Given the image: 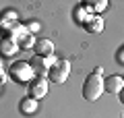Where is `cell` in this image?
Wrapping results in <instances>:
<instances>
[{"label":"cell","mask_w":124,"mask_h":118,"mask_svg":"<svg viewBox=\"0 0 124 118\" xmlns=\"http://www.w3.org/2000/svg\"><path fill=\"white\" fill-rule=\"evenodd\" d=\"M91 17H93V13H91V8L87 6V2H85V4H79V6L75 8V19H77L79 23H83V25H85Z\"/></svg>","instance_id":"cell-12"},{"label":"cell","mask_w":124,"mask_h":118,"mask_svg":"<svg viewBox=\"0 0 124 118\" xmlns=\"http://www.w3.org/2000/svg\"><path fill=\"white\" fill-rule=\"evenodd\" d=\"M13 23H17V10H4L0 15V27L4 31L13 29Z\"/></svg>","instance_id":"cell-11"},{"label":"cell","mask_w":124,"mask_h":118,"mask_svg":"<svg viewBox=\"0 0 124 118\" xmlns=\"http://www.w3.org/2000/svg\"><path fill=\"white\" fill-rule=\"evenodd\" d=\"M85 29H87L89 33H99V31L103 29V19L99 17V15H93V17L85 23Z\"/></svg>","instance_id":"cell-13"},{"label":"cell","mask_w":124,"mask_h":118,"mask_svg":"<svg viewBox=\"0 0 124 118\" xmlns=\"http://www.w3.org/2000/svg\"><path fill=\"white\" fill-rule=\"evenodd\" d=\"M118 95H120V101H122V104H124V89H122V91L118 93Z\"/></svg>","instance_id":"cell-16"},{"label":"cell","mask_w":124,"mask_h":118,"mask_svg":"<svg viewBox=\"0 0 124 118\" xmlns=\"http://www.w3.org/2000/svg\"><path fill=\"white\" fill-rule=\"evenodd\" d=\"M68 75H70V62L64 60V58H60V60H56L52 66H50L48 70V81H54V83H64L68 79Z\"/></svg>","instance_id":"cell-3"},{"label":"cell","mask_w":124,"mask_h":118,"mask_svg":"<svg viewBox=\"0 0 124 118\" xmlns=\"http://www.w3.org/2000/svg\"><path fill=\"white\" fill-rule=\"evenodd\" d=\"M2 77H4V75H2V62H0V79H2Z\"/></svg>","instance_id":"cell-17"},{"label":"cell","mask_w":124,"mask_h":118,"mask_svg":"<svg viewBox=\"0 0 124 118\" xmlns=\"http://www.w3.org/2000/svg\"><path fill=\"white\" fill-rule=\"evenodd\" d=\"M54 56H33L29 60V66H31V70H33V75L35 77H44V75H48V70H50V66L54 64Z\"/></svg>","instance_id":"cell-5"},{"label":"cell","mask_w":124,"mask_h":118,"mask_svg":"<svg viewBox=\"0 0 124 118\" xmlns=\"http://www.w3.org/2000/svg\"><path fill=\"white\" fill-rule=\"evenodd\" d=\"M8 75H10V79L17 81V83H31V81L35 79V75H33V70H31V66H29L27 60L13 62V64L8 66Z\"/></svg>","instance_id":"cell-2"},{"label":"cell","mask_w":124,"mask_h":118,"mask_svg":"<svg viewBox=\"0 0 124 118\" xmlns=\"http://www.w3.org/2000/svg\"><path fill=\"white\" fill-rule=\"evenodd\" d=\"M116 60H118L120 64H124V46L118 50V54H116Z\"/></svg>","instance_id":"cell-15"},{"label":"cell","mask_w":124,"mask_h":118,"mask_svg":"<svg viewBox=\"0 0 124 118\" xmlns=\"http://www.w3.org/2000/svg\"><path fill=\"white\" fill-rule=\"evenodd\" d=\"M87 6L91 8V13H101L103 8H106V0H99V2H87Z\"/></svg>","instance_id":"cell-14"},{"label":"cell","mask_w":124,"mask_h":118,"mask_svg":"<svg viewBox=\"0 0 124 118\" xmlns=\"http://www.w3.org/2000/svg\"><path fill=\"white\" fill-rule=\"evenodd\" d=\"M122 79H124V77H122Z\"/></svg>","instance_id":"cell-18"},{"label":"cell","mask_w":124,"mask_h":118,"mask_svg":"<svg viewBox=\"0 0 124 118\" xmlns=\"http://www.w3.org/2000/svg\"><path fill=\"white\" fill-rule=\"evenodd\" d=\"M6 35H8V37H13L21 50H29V48H33V46H35L33 35L29 33V29H25V27H21V25H15L13 31H8Z\"/></svg>","instance_id":"cell-4"},{"label":"cell","mask_w":124,"mask_h":118,"mask_svg":"<svg viewBox=\"0 0 124 118\" xmlns=\"http://www.w3.org/2000/svg\"><path fill=\"white\" fill-rule=\"evenodd\" d=\"M101 91H103V79L99 77V75L91 73L85 79V83H83V97L87 101H95L101 95Z\"/></svg>","instance_id":"cell-1"},{"label":"cell","mask_w":124,"mask_h":118,"mask_svg":"<svg viewBox=\"0 0 124 118\" xmlns=\"http://www.w3.org/2000/svg\"><path fill=\"white\" fill-rule=\"evenodd\" d=\"M122 89H124V79L120 75H112V77L103 79V91L112 93V95H118Z\"/></svg>","instance_id":"cell-7"},{"label":"cell","mask_w":124,"mask_h":118,"mask_svg":"<svg viewBox=\"0 0 124 118\" xmlns=\"http://www.w3.org/2000/svg\"><path fill=\"white\" fill-rule=\"evenodd\" d=\"M19 50H21V48L17 46V42H15L13 37L4 35V37L0 39V54H2V56H15Z\"/></svg>","instance_id":"cell-8"},{"label":"cell","mask_w":124,"mask_h":118,"mask_svg":"<svg viewBox=\"0 0 124 118\" xmlns=\"http://www.w3.org/2000/svg\"><path fill=\"white\" fill-rule=\"evenodd\" d=\"M48 89H50L48 79H44V77H35V79L29 83V93H27V95L33 97V100H44V97L48 95Z\"/></svg>","instance_id":"cell-6"},{"label":"cell","mask_w":124,"mask_h":118,"mask_svg":"<svg viewBox=\"0 0 124 118\" xmlns=\"http://www.w3.org/2000/svg\"><path fill=\"white\" fill-rule=\"evenodd\" d=\"M19 112L25 114V116H29V114H35L37 112V100H33V97H23L21 101H19Z\"/></svg>","instance_id":"cell-10"},{"label":"cell","mask_w":124,"mask_h":118,"mask_svg":"<svg viewBox=\"0 0 124 118\" xmlns=\"http://www.w3.org/2000/svg\"><path fill=\"white\" fill-rule=\"evenodd\" d=\"M33 50H35V56H52L54 54V42L52 39H39V42H35V46H33Z\"/></svg>","instance_id":"cell-9"}]
</instances>
